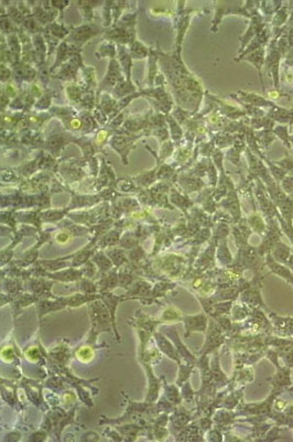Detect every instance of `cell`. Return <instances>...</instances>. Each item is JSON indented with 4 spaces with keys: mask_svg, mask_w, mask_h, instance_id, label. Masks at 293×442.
I'll return each mask as SVG.
<instances>
[{
    "mask_svg": "<svg viewBox=\"0 0 293 442\" xmlns=\"http://www.w3.org/2000/svg\"><path fill=\"white\" fill-rule=\"evenodd\" d=\"M84 92V87L77 86L75 84H70L66 86V93L67 96L73 102H79L82 100V93Z\"/></svg>",
    "mask_w": 293,
    "mask_h": 442,
    "instance_id": "obj_19",
    "label": "cell"
},
{
    "mask_svg": "<svg viewBox=\"0 0 293 442\" xmlns=\"http://www.w3.org/2000/svg\"><path fill=\"white\" fill-rule=\"evenodd\" d=\"M77 357H79L81 362H89L94 357V351L91 347L84 346L77 352Z\"/></svg>",
    "mask_w": 293,
    "mask_h": 442,
    "instance_id": "obj_22",
    "label": "cell"
},
{
    "mask_svg": "<svg viewBox=\"0 0 293 442\" xmlns=\"http://www.w3.org/2000/svg\"><path fill=\"white\" fill-rule=\"evenodd\" d=\"M107 136H108V134H107V132H106V130H101V132H99L98 134H97V137H96L97 144L100 145V146L103 145L104 141L106 140V139H107Z\"/></svg>",
    "mask_w": 293,
    "mask_h": 442,
    "instance_id": "obj_29",
    "label": "cell"
},
{
    "mask_svg": "<svg viewBox=\"0 0 293 442\" xmlns=\"http://www.w3.org/2000/svg\"><path fill=\"white\" fill-rule=\"evenodd\" d=\"M16 93L17 92H16V88L14 85H12L11 83H8L5 87V95L7 97H14V96H16Z\"/></svg>",
    "mask_w": 293,
    "mask_h": 442,
    "instance_id": "obj_28",
    "label": "cell"
},
{
    "mask_svg": "<svg viewBox=\"0 0 293 442\" xmlns=\"http://www.w3.org/2000/svg\"><path fill=\"white\" fill-rule=\"evenodd\" d=\"M81 51H82V49L71 46V44H68L65 40L62 41V42L59 44L58 50H56L55 62L52 65V68L49 69V71H50V73H53L56 68L62 67L65 61L67 62V61L70 60L72 56H74L75 54H79V53H81Z\"/></svg>",
    "mask_w": 293,
    "mask_h": 442,
    "instance_id": "obj_5",
    "label": "cell"
},
{
    "mask_svg": "<svg viewBox=\"0 0 293 442\" xmlns=\"http://www.w3.org/2000/svg\"><path fill=\"white\" fill-rule=\"evenodd\" d=\"M117 107V103L115 100L108 95V94H105L101 98V109L105 110L106 113H111L113 109H115Z\"/></svg>",
    "mask_w": 293,
    "mask_h": 442,
    "instance_id": "obj_21",
    "label": "cell"
},
{
    "mask_svg": "<svg viewBox=\"0 0 293 442\" xmlns=\"http://www.w3.org/2000/svg\"><path fill=\"white\" fill-rule=\"evenodd\" d=\"M123 73H121V67L120 63L118 62V60L116 59H112L111 63L108 65V69L107 73L104 77L103 82H101L99 85V91L101 92L104 89H112L113 87L115 88L116 85L119 83V81L121 79H124Z\"/></svg>",
    "mask_w": 293,
    "mask_h": 442,
    "instance_id": "obj_4",
    "label": "cell"
},
{
    "mask_svg": "<svg viewBox=\"0 0 293 442\" xmlns=\"http://www.w3.org/2000/svg\"><path fill=\"white\" fill-rule=\"evenodd\" d=\"M129 7V3L126 1H118V2H114L113 3V19H114V26L118 22V19H119L121 12H123L124 9Z\"/></svg>",
    "mask_w": 293,
    "mask_h": 442,
    "instance_id": "obj_20",
    "label": "cell"
},
{
    "mask_svg": "<svg viewBox=\"0 0 293 442\" xmlns=\"http://www.w3.org/2000/svg\"><path fill=\"white\" fill-rule=\"evenodd\" d=\"M12 77L16 82H33L36 77V71L31 67L30 64L23 63L20 61L18 63H15L12 65Z\"/></svg>",
    "mask_w": 293,
    "mask_h": 442,
    "instance_id": "obj_6",
    "label": "cell"
},
{
    "mask_svg": "<svg viewBox=\"0 0 293 442\" xmlns=\"http://www.w3.org/2000/svg\"><path fill=\"white\" fill-rule=\"evenodd\" d=\"M12 76V72L10 68H8L5 64H1V82H8Z\"/></svg>",
    "mask_w": 293,
    "mask_h": 442,
    "instance_id": "obj_25",
    "label": "cell"
},
{
    "mask_svg": "<svg viewBox=\"0 0 293 442\" xmlns=\"http://www.w3.org/2000/svg\"><path fill=\"white\" fill-rule=\"evenodd\" d=\"M103 32V28L96 23H85L82 26L76 27L74 29H71V34L67 35L65 41L71 46L81 49L84 43H86L88 40H91L94 36L98 35Z\"/></svg>",
    "mask_w": 293,
    "mask_h": 442,
    "instance_id": "obj_1",
    "label": "cell"
},
{
    "mask_svg": "<svg viewBox=\"0 0 293 442\" xmlns=\"http://www.w3.org/2000/svg\"><path fill=\"white\" fill-rule=\"evenodd\" d=\"M51 100H52V94L51 93H46L44 95L41 97L38 103H36V108H48L49 106L51 104Z\"/></svg>",
    "mask_w": 293,
    "mask_h": 442,
    "instance_id": "obj_24",
    "label": "cell"
},
{
    "mask_svg": "<svg viewBox=\"0 0 293 442\" xmlns=\"http://www.w3.org/2000/svg\"><path fill=\"white\" fill-rule=\"evenodd\" d=\"M96 56L98 59H103V58H111L115 59V56L117 55V47L114 44L112 41H106L101 46L97 49L95 52Z\"/></svg>",
    "mask_w": 293,
    "mask_h": 442,
    "instance_id": "obj_11",
    "label": "cell"
},
{
    "mask_svg": "<svg viewBox=\"0 0 293 442\" xmlns=\"http://www.w3.org/2000/svg\"><path fill=\"white\" fill-rule=\"evenodd\" d=\"M7 43L12 53V55H14L15 63L20 62V61H21L20 59H21L22 52H21V41H20L19 36L16 34H9L7 36Z\"/></svg>",
    "mask_w": 293,
    "mask_h": 442,
    "instance_id": "obj_8",
    "label": "cell"
},
{
    "mask_svg": "<svg viewBox=\"0 0 293 442\" xmlns=\"http://www.w3.org/2000/svg\"><path fill=\"white\" fill-rule=\"evenodd\" d=\"M68 3H70L68 1H51L50 5H51V7L53 8V9L63 11L64 8L66 7Z\"/></svg>",
    "mask_w": 293,
    "mask_h": 442,
    "instance_id": "obj_27",
    "label": "cell"
},
{
    "mask_svg": "<svg viewBox=\"0 0 293 442\" xmlns=\"http://www.w3.org/2000/svg\"><path fill=\"white\" fill-rule=\"evenodd\" d=\"M67 127H70L71 129L77 130L82 127V122H81L80 119H77V118H71V119H68L67 121Z\"/></svg>",
    "mask_w": 293,
    "mask_h": 442,
    "instance_id": "obj_26",
    "label": "cell"
},
{
    "mask_svg": "<svg viewBox=\"0 0 293 442\" xmlns=\"http://www.w3.org/2000/svg\"><path fill=\"white\" fill-rule=\"evenodd\" d=\"M44 30H46L47 32H49V34H52L53 36H54V38L56 39H63L64 36H66L71 34V29L70 28H66V27H64L62 26V24H59V23H50V24H48V26L44 28Z\"/></svg>",
    "mask_w": 293,
    "mask_h": 442,
    "instance_id": "obj_13",
    "label": "cell"
},
{
    "mask_svg": "<svg viewBox=\"0 0 293 442\" xmlns=\"http://www.w3.org/2000/svg\"><path fill=\"white\" fill-rule=\"evenodd\" d=\"M32 43H33L36 54H38L39 59H40V65L44 64V62H46V55H47L46 39L43 38L41 34H34L33 38H32Z\"/></svg>",
    "mask_w": 293,
    "mask_h": 442,
    "instance_id": "obj_9",
    "label": "cell"
},
{
    "mask_svg": "<svg viewBox=\"0 0 293 442\" xmlns=\"http://www.w3.org/2000/svg\"><path fill=\"white\" fill-rule=\"evenodd\" d=\"M105 38L112 42H116L120 46L125 44H131L136 41V29H128V28L113 27L105 32Z\"/></svg>",
    "mask_w": 293,
    "mask_h": 442,
    "instance_id": "obj_3",
    "label": "cell"
},
{
    "mask_svg": "<svg viewBox=\"0 0 293 442\" xmlns=\"http://www.w3.org/2000/svg\"><path fill=\"white\" fill-rule=\"evenodd\" d=\"M276 405H278V409H279V410H281L282 408L286 407L287 404H286V402H282V400H278Z\"/></svg>",
    "mask_w": 293,
    "mask_h": 442,
    "instance_id": "obj_31",
    "label": "cell"
},
{
    "mask_svg": "<svg viewBox=\"0 0 293 442\" xmlns=\"http://www.w3.org/2000/svg\"><path fill=\"white\" fill-rule=\"evenodd\" d=\"M150 49L145 47L140 41L136 40L129 46V54L132 60H142L149 56Z\"/></svg>",
    "mask_w": 293,
    "mask_h": 442,
    "instance_id": "obj_10",
    "label": "cell"
},
{
    "mask_svg": "<svg viewBox=\"0 0 293 442\" xmlns=\"http://www.w3.org/2000/svg\"><path fill=\"white\" fill-rule=\"evenodd\" d=\"M76 5L79 6L81 9H82L84 18L88 22V21H92V19H93V8L96 7V6H98L99 2H95V1H92V2L91 1H80V2H77Z\"/></svg>",
    "mask_w": 293,
    "mask_h": 442,
    "instance_id": "obj_17",
    "label": "cell"
},
{
    "mask_svg": "<svg viewBox=\"0 0 293 442\" xmlns=\"http://www.w3.org/2000/svg\"><path fill=\"white\" fill-rule=\"evenodd\" d=\"M158 55L159 54L156 51H153V49H150V51H149V72H148V83L150 86H152L154 83V79H156Z\"/></svg>",
    "mask_w": 293,
    "mask_h": 442,
    "instance_id": "obj_14",
    "label": "cell"
},
{
    "mask_svg": "<svg viewBox=\"0 0 293 442\" xmlns=\"http://www.w3.org/2000/svg\"><path fill=\"white\" fill-rule=\"evenodd\" d=\"M22 27H23V29L26 30V31L30 32V34H41V32H43V30H44V29H42L41 27H40L39 22L36 21L35 18L32 15L26 17V19H24V21H23Z\"/></svg>",
    "mask_w": 293,
    "mask_h": 442,
    "instance_id": "obj_16",
    "label": "cell"
},
{
    "mask_svg": "<svg viewBox=\"0 0 293 442\" xmlns=\"http://www.w3.org/2000/svg\"><path fill=\"white\" fill-rule=\"evenodd\" d=\"M83 65L84 64L82 61V56H81V53H79V54L72 56L66 63H64L62 67H61L60 72L58 74L53 75V77L62 81H76L79 68H82Z\"/></svg>",
    "mask_w": 293,
    "mask_h": 442,
    "instance_id": "obj_2",
    "label": "cell"
},
{
    "mask_svg": "<svg viewBox=\"0 0 293 442\" xmlns=\"http://www.w3.org/2000/svg\"><path fill=\"white\" fill-rule=\"evenodd\" d=\"M117 54L118 60H119L120 67L123 68L125 72V77L128 82H131V68H132V59L130 56L129 52L125 46L117 44Z\"/></svg>",
    "mask_w": 293,
    "mask_h": 442,
    "instance_id": "obj_7",
    "label": "cell"
},
{
    "mask_svg": "<svg viewBox=\"0 0 293 442\" xmlns=\"http://www.w3.org/2000/svg\"><path fill=\"white\" fill-rule=\"evenodd\" d=\"M83 69V80L85 82L84 88L91 89L94 88L96 85V75H95V68L92 67H82Z\"/></svg>",
    "mask_w": 293,
    "mask_h": 442,
    "instance_id": "obj_15",
    "label": "cell"
},
{
    "mask_svg": "<svg viewBox=\"0 0 293 442\" xmlns=\"http://www.w3.org/2000/svg\"><path fill=\"white\" fill-rule=\"evenodd\" d=\"M113 3H114V1H111V2L107 1V2H105V5H104V20H105L104 28L109 27V24H111V22H112Z\"/></svg>",
    "mask_w": 293,
    "mask_h": 442,
    "instance_id": "obj_23",
    "label": "cell"
},
{
    "mask_svg": "<svg viewBox=\"0 0 293 442\" xmlns=\"http://www.w3.org/2000/svg\"><path fill=\"white\" fill-rule=\"evenodd\" d=\"M55 238H56V241H58V243H60V244L66 243V241L68 240V238H70V234H68V233L62 232V233H60V234H58V236H56Z\"/></svg>",
    "mask_w": 293,
    "mask_h": 442,
    "instance_id": "obj_30",
    "label": "cell"
},
{
    "mask_svg": "<svg viewBox=\"0 0 293 442\" xmlns=\"http://www.w3.org/2000/svg\"><path fill=\"white\" fill-rule=\"evenodd\" d=\"M135 91L136 86L132 84V82H128L126 80V77H124V79H121L119 81V83L116 85L115 88L113 89V93L115 94L117 97H124Z\"/></svg>",
    "mask_w": 293,
    "mask_h": 442,
    "instance_id": "obj_12",
    "label": "cell"
},
{
    "mask_svg": "<svg viewBox=\"0 0 293 442\" xmlns=\"http://www.w3.org/2000/svg\"><path fill=\"white\" fill-rule=\"evenodd\" d=\"M19 30L20 28L16 27L15 23L11 21V19L7 15L1 16V31L3 34H16V32H19Z\"/></svg>",
    "mask_w": 293,
    "mask_h": 442,
    "instance_id": "obj_18",
    "label": "cell"
}]
</instances>
